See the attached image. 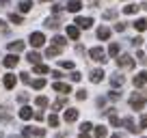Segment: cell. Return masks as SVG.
<instances>
[{"mask_svg":"<svg viewBox=\"0 0 147 138\" xmlns=\"http://www.w3.org/2000/svg\"><path fill=\"white\" fill-rule=\"evenodd\" d=\"M89 129H91V123H82L80 125V132H89Z\"/></svg>","mask_w":147,"mask_h":138,"instance_id":"obj_42","label":"cell"},{"mask_svg":"<svg viewBox=\"0 0 147 138\" xmlns=\"http://www.w3.org/2000/svg\"><path fill=\"white\" fill-rule=\"evenodd\" d=\"M123 82H125L123 76H119V74H113V76H110V84H113V86H121Z\"/></svg>","mask_w":147,"mask_h":138,"instance_id":"obj_15","label":"cell"},{"mask_svg":"<svg viewBox=\"0 0 147 138\" xmlns=\"http://www.w3.org/2000/svg\"><path fill=\"white\" fill-rule=\"evenodd\" d=\"M141 127H147V115L141 117Z\"/></svg>","mask_w":147,"mask_h":138,"instance_id":"obj_44","label":"cell"},{"mask_svg":"<svg viewBox=\"0 0 147 138\" xmlns=\"http://www.w3.org/2000/svg\"><path fill=\"white\" fill-rule=\"evenodd\" d=\"M18 7H20V11H22V13H28V11L32 9V2H30V0H22Z\"/></svg>","mask_w":147,"mask_h":138,"instance_id":"obj_19","label":"cell"},{"mask_svg":"<svg viewBox=\"0 0 147 138\" xmlns=\"http://www.w3.org/2000/svg\"><path fill=\"white\" fill-rule=\"evenodd\" d=\"M43 86H46V80H43V78H37V80H32V88H37V91H41Z\"/></svg>","mask_w":147,"mask_h":138,"instance_id":"obj_22","label":"cell"},{"mask_svg":"<svg viewBox=\"0 0 147 138\" xmlns=\"http://www.w3.org/2000/svg\"><path fill=\"white\" fill-rule=\"evenodd\" d=\"M115 15H117V13H115L113 9H110V11H104V17H106V19H113Z\"/></svg>","mask_w":147,"mask_h":138,"instance_id":"obj_36","label":"cell"},{"mask_svg":"<svg viewBox=\"0 0 147 138\" xmlns=\"http://www.w3.org/2000/svg\"><path fill=\"white\" fill-rule=\"evenodd\" d=\"M134 28H136L138 32H143L147 28V22H145V19H136V22H134Z\"/></svg>","mask_w":147,"mask_h":138,"instance_id":"obj_25","label":"cell"},{"mask_svg":"<svg viewBox=\"0 0 147 138\" xmlns=\"http://www.w3.org/2000/svg\"><path fill=\"white\" fill-rule=\"evenodd\" d=\"M35 104H37L39 108H46V106H48V99H46V97H37Z\"/></svg>","mask_w":147,"mask_h":138,"instance_id":"obj_30","label":"cell"},{"mask_svg":"<svg viewBox=\"0 0 147 138\" xmlns=\"http://www.w3.org/2000/svg\"><path fill=\"white\" fill-rule=\"evenodd\" d=\"M89 78H91V82H102V80H104V71H102V69H93Z\"/></svg>","mask_w":147,"mask_h":138,"instance_id":"obj_11","label":"cell"},{"mask_svg":"<svg viewBox=\"0 0 147 138\" xmlns=\"http://www.w3.org/2000/svg\"><path fill=\"white\" fill-rule=\"evenodd\" d=\"M76 97H78V99H87V91H84V88H80V91L76 93Z\"/></svg>","mask_w":147,"mask_h":138,"instance_id":"obj_37","label":"cell"},{"mask_svg":"<svg viewBox=\"0 0 147 138\" xmlns=\"http://www.w3.org/2000/svg\"><path fill=\"white\" fill-rule=\"evenodd\" d=\"M59 52H61V48H48L46 56H59Z\"/></svg>","mask_w":147,"mask_h":138,"instance_id":"obj_29","label":"cell"},{"mask_svg":"<svg viewBox=\"0 0 147 138\" xmlns=\"http://www.w3.org/2000/svg\"><path fill=\"white\" fill-rule=\"evenodd\" d=\"M9 19H11L13 24H22V15H15V13H11V15H9Z\"/></svg>","mask_w":147,"mask_h":138,"instance_id":"obj_33","label":"cell"},{"mask_svg":"<svg viewBox=\"0 0 147 138\" xmlns=\"http://www.w3.org/2000/svg\"><path fill=\"white\" fill-rule=\"evenodd\" d=\"M76 24H78V28H89L93 24L91 17H76Z\"/></svg>","mask_w":147,"mask_h":138,"instance_id":"obj_14","label":"cell"},{"mask_svg":"<svg viewBox=\"0 0 147 138\" xmlns=\"http://www.w3.org/2000/svg\"><path fill=\"white\" fill-rule=\"evenodd\" d=\"M143 84H147V71H141L134 76V86H143Z\"/></svg>","mask_w":147,"mask_h":138,"instance_id":"obj_6","label":"cell"},{"mask_svg":"<svg viewBox=\"0 0 147 138\" xmlns=\"http://www.w3.org/2000/svg\"><path fill=\"white\" fill-rule=\"evenodd\" d=\"M119 123H121V121H119V119H117V117H115V115H110V125H119Z\"/></svg>","mask_w":147,"mask_h":138,"instance_id":"obj_41","label":"cell"},{"mask_svg":"<svg viewBox=\"0 0 147 138\" xmlns=\"http://www.w3.org/2000/svg\"><path fill=\"white\" fill-rule=\"evenodd\" d=\"M0 5H9V0H0Z\"/></svg>","mask_w":147,"mask_h":138,"instance_id":"obj_47","label":"cell"},{"mask_svg":"<svg viewBox=\"0 0 147 138\" xmlns=\"http://www.w3.org/2000/svg\"><path fill=\"white\" fill-rule=\"evenodd\" d=\"M67 37L69 39H78L80 37V28L78 26H67Z\"/></svg>","mask_w":147,"mask_h":138,"instance_id":"obj_16","label":"cell"},{"mask_svg":"<svg viewBox=\"0 0 147 138\" xmlns=\"http://www.w3.org/2000/svg\"><path fill=\"white\" fill-rule=\"evenodd\" d=\"M113 138H121V136H117V134H115V136H113Z\"/></svg>","mask_w":147,"mask_h":138,"instance_id":"obj_48","label":"cell"},{"mask_svg":"<svg viewBox=\"0 0 147 138\" xmlns=\"http://www.w3.org/2000/svg\"><path fill=\"white\" fill-rule=\"evenodd\" d=\"M48 71H50V69H48L46 65H41V63L35 65V74H48Z\"/></svg>","mask_w":147,"mask_h":138,"instance_id":"obj_27","label":"cell"},{"mask_svg":"<svg viewBox=\"0 0 147 138\" xmlns=\"http://www.w3.org/2000/svg\"><path fill=\"white\" fill-rule=\"evenodd\" d=\"M0 24H2V22H0Z\"/></svg>","mask_w":147,"mask_h":138,"instance_id":"obj_50","label":"cell"},{"mask_svg":"<svg viewBox=\"0 0 147 138\" xmlns=\"http://www.w3.org/2000/svg\"><path fill=\"white\" fill-rule=\"evenodd\" d=\"M2 63H5V67H15V65H18L20 63V58H18V56H15V54H9V56H5V60H2Z\"/></svg>","mask_w":147,"mask_h":138,"instance_id":"obj_8","label":"cell"},{"mask_svg":"<svg viewBox=\"0 0 147 138\" xmlns=\"http://www.w3.org/2000/svg\"><path fill=\"white\" fill-rule=\"evenodd\" d=\"M136 58H138V60H141V63H143V65H145V60H147V56H145V52H138V54H136Z\"/></svg>","mask_w":147,"mask_h":138,"instance_id":"obj_39","label":"cell"},{"mask_svg":"<svg viewBox=\"0 0 147 138\" xmlns=\"http://www.w3.org/2000/svg\"><path fill=\"white\" fill-rule=\"evenodd\" d=\"M54 91H56V93H71V88H69V84L54 82Z\"/></svg>","mask_w":147,"mask_h":138,"instance_id":"obj_17","label":"cell"},{"mask_svg":"<svg viewBox=\"0 0 147 138\" xmlns=\"http://www.w3.org/2000/svg\"><path fill=\"white\" fill-rule=\"evenodd\" d=\"M20 80H22V82H30V78H28V74H20Z\"/></svg>","mask_w":147,"mask_h":138,"instance_id":"obj_43","label":"cell"},{"mask_svg":"<svg viewBox=\"0 0 147 138\" xmlns=\"http://www.w3.org/2000/svg\"><path fill=\"white\" fill-rule=\"evenodd\" d=\"M106 134H108V129H106L104 125H97L95 127V136L97 138H106Z\"/></svg>","mask_w":147,"mask_h":138,"instance_id":"obj_21","label":"cell"},{"mask_svg":"<svg viewBox=\"0 0 147 138\" xmlns=\"http://www.w3.org/2000/svg\"><path fill=\"white\" fill-rule=\"evenodd\" d=\"M26 58H28V60H30V63H32V65H39V58H41V56L37 54V52H28V56H26Z\"/></svg>","mask_w":147,"mask_h":138,"instance_id":"obj_24","label":"cell"},{"mask_svg":"<svg viewBox=\"0 0 147 138\" xmlns=\"http://www.w3.org/2000/svg\"><path fill=\"white\" fill-rule=\"evenodd\" d=\"M48 123H50V127H56V125H59V117H56V115H50Z\"/></svg>","mask_w":147,"mask_h":138,"instance_id":"obj_32","label":"cell"},{"mask_svg":"<svg viewBox=\"0 0 147 138\" xmlns=\"http://www.w3.org/2000/svg\"><path fill=\"white\" fill-rule=\"evenodd\" d=\"M43 134H46V132H43V129L41 127H24L22 129V136H43Z\"/></svg>","mask_w":147,"mask_h":138,"instance_id":"obj_4","label":"cell"},{"mask_svg":"<svg viewBox=\"0 0 147 138\" xmlns=\"http://www.w3.org/2000/svg\"><path fill=\"white\" fill-rule=\"evenodd\" d=\"M46 26L48 28H56V26H59V19H56V17H48L46 19Z\"/></svg>","mask_w":147,"mask_h":138,"instance_id":"obj_28","label":"cell"},{"mask_svg":"<svg viewBox=\"0 0 147 138\" xmlns=\"http://www.w3.org/2000/svg\"><path fill=\"white\" fill-rule=\"evenodd\" d=\"M28 41H30V46H32V48H41L43 43H46V37H43V32H32Z\"/></svg>","mask_w":147,"mask_h":138,"instance_id":"obj_2","label":"cell"},{"mask_svg":"<svg viewBox=\"0 0 147 138\" xmlns=\"http://www.w3.org/2000/svg\"><path fill=\"white\" fill-rule=\"evenodd\" d=\"M80 9H82V2H80V0H69L67 2V11H71V13H78Z\"/></svg>","mask_w":147,"mask_h":138,"instance_id":"obj_7","label":"cell"},{"mask_svg":"<svg viewBox=\"0 0 147 138\" xmlns=\"http://www.w3.org/2000/svg\"><path fill=\"white\" fill-rule=\"evenodd\" d=\"M41 2H48V0H41Z\"/></svg>","mask_w":147,"mask_h":138,"instance_id":"obj_49","label":"cell"},{"mask_svg":"<svg viewBox=\"0 0 147 138\" xmlns=\"http://www.w3.org/2000/svg\"><path fill=\"white\" fill-rule=\"evenodd\" d=\"M35 117V112H32V108H28V106H24L22 110H20V119H24V121H28V119H32Z\"/></svg>","mask_w":147,"mask_h":138,"instance_id":"obj_10","label":"cell"},{"mask_svg":"<svg viewBox=\"0 0 147 138\" xmlns=\"http://www.w3.org/2000/svg\"><path fill=\"white\" fill-rule=\"evenodd\" d=\"M123 125H125V127H128V129H130V132H134V134H136V132H138V127H136V125H134V123H132V119H125V121H123Z\"/></svg>","mask_w":147,"mask_h":138,"instance_id":"obj_26","label":"cell"},{"mask_svg":"<svg viewBox=\"0 0 147 138\" xmlns=\"http://www.w3.org/2000/svg\"><path fill=\"white\" fill-rule=\"evenodd\" d=\"M145 101H147V93H132V95L128 97V104L134 110H141V108L145 106Z\"/></svg>","mask_w":147,"mask_h":138,"instance_id":"obj_1","label":"cell"},{"mask_svg":"<svg viewBox=\"0 0 147 138\" xmlns=\"http://www.w3.org/2000/svg\"><path fill=\"white\" fill-rule=\"evenodd\" d=\"M69 78H71V80H74V82H78V80H80V78H82V76H80V74H78V71H71V74H69Z\"/></svg>","mask_w":147,"mask_h":138,"instance_id":"obj_35","label":"cell"},{"mask_svg":"<svg viewBox=\"0 0 147 138\" xmlns=\"http://www.w3.org/2000/svg\"><path fill=\"white\" fill-rule=\"evenodd\" d=\"M18 101H20V104H24V101H28V95H26V93H22V95H18Z\"/></svg>","mask_w":147,"mask_h":138,"instance_id":"obj_40","label":"cell"},{"mask_svg":"<svg viewBox=\"0 0 147 138\" xmlns=\"http://www.w3.org/2000/svg\"><path fill=\"white\" fill-rule=\"evenodd\" d=\"M117 63L121 65V67H128V69H132L134 67V60L130 58L128 54H123V56H119V58H117Z\"/></svg>","mask_w":147,"mask_h":138,"instance_id":"obj_5","label":"cell"},{"mask_svg":"<svg viewBox=\"0 0 147 138\" xmlns=\"http://www.w3.org/2000/svg\"><path fill=\"white\" fill-rule=\"evenodd\" d=\"M76 119H78V110H76V108H69V110L65 112V121H67V123H74Z\"/></svg>","mask_w":147,"mask_h":138,"instance_id":"obj_12","label":"cell"},{"mask_svg":"<svg viewBox=\"0 0 147 138\" xmlns=\"http://www.w3.org/2000/svg\"><path fill=\"white\" fill-rule=\"evenodd\" d=\"M52 43H54V48H65V37H61V35H56V37L52 39Z\"/></svg>","mask_w":147,"mask_h":138,"instance_id":"obj_23","label":"cell"},{"mask_svg":"<svg viewBox=\"0 0 147 138\" xmlns=\"http://www.w3.org/2000/svg\"><path fill=\"white\" fill-rule=\"evenodd\" d=\"M9 50L11 52H22L24 50V41H11L9 43Z\"/></svg>","mask_w":147,"mask_h":138,"instance_id":"obj_18","label":"cell"},{"mask_svg":"<svg viewBox=\"0 0 147 138\" xmlns=\"http://www.w3.org/2000/svg\"><path fill=\"white\" fill-rule=\"evenodd\" d=\"M61 67H63V69H71L74 63H71V60H61Z\"/></svg>","mask_w":147,"mask_h":138,"instance_id":"obj_34","label":"cell"},{"mask_svg":"<svg viewBox=\"0 0 147 138\" xmlns=\"http://www.w3.org/2000/svg\"><path fill=\"white\" fill-rule=\"evenodd\" d=\"M108 54H110V56H117V54H119V46H117V43H113V46L108 48Z\"/></svg>","mask_w":147,"mask_h":138,"instance_id":"obj_31","label":"cell"},{"mask_svg":"<svg viewBox=\"0 0 147 138\" xmlns=\"http://www.w3.org/2000/svg\"><path fill=\"white\" fill-rule=\"evenodd\" d=\"M108 97H113V99H119V93L113 91V93H108Z\"/></svg>","mask_w":147,"mask_h":138,"instance_id":"obj_46","label":"cell"},{"mask_svg":"<svg viewBox=\"0 0 147 138\" xmlns=\"http://www.w3.org/2000/svg\"><path fill=\"white\" fill-rule=\"evenodd\" d=\"M115 30H119V32H123V30H125V24H117V26H115Z\"/></svg>","mask_w":147,"mask_h":138,"instance_id":"obj_45","label":"cell"},{"mask_svg":"<svg viewBox=\"0 0 147 138\" xmlns=\"http://www.w3.org/2000/svg\"><path fill=\"white\" fill-rule=\"evenodd\" d=\"M108 37H110V28H106V26H100V28H97V39L106 41Z\"/></svg>","mask_w":147,"mask_h":138,"instance_id":"obj_13","label":"cell"},{"mask_svg":"<svg viewBox=\"0 0 147 138\" xmlns=\"http://www.w3.org/2000/svg\"><path fill=\"white\" fill-rule=\"evenodd\" d=\"M15 82H18V78H15L13 74H7V76H5V80H2L5 88H13V86H15Z\"/></svg>","mask_w":147,"mask_h":138,"instance_id":"obj_9","label":"cell"},{"mask_svg":"<svg viewBox=\"0 0 147 138\" xmlns=\"http://www.w3.org/2000/svg\"><path fill=\"white\" fill-rule=\"evenodd\" d=\"M89 54H91V58L97 60V63H104V60H106V52L102 50V48H91V52H89Z\"/></svg>","mask_w":147,"mask_h":138,"instance_id":"obj_3","label":"cell"},{"mask_svg":"<svg viewBox=\"0 0 147 138\" xmlns=\"http://www.w3.org/2000/svg\"><path fill=\"white\" fill-rule=\"evenodd\" d=\"M65 106V99H56L54 101V110H59V108H63Z\"/></svg>","mask_w":147,"mask_h":138,"instance_id":"obj_38","label":"cell"},{"mask_svg":"<svg viewBox=\"0 0 147 138\" xmlns=\"http://www.w3.org/2000/svg\"><path fill=\"white\" fill-rule=\"evenodd\" d=\"M138 9H141V5H128V7H123V13L125 15H134Z\"/></svg>","mask_w":147,"mask_h":138,"instance_id":"obj_20","label":"cell"}]
</instances>
